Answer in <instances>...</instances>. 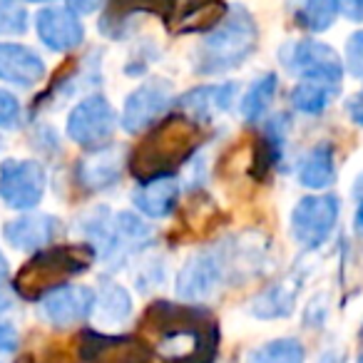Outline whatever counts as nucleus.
<instances>
[{
  "mask_svg": "<svg viewBox=\"0 0 363 363\" xmlns=\"http://www.w3.org/2000/svg\"><path fill=\"white\" fill-rule=\"evenodd\" d=\"M142 326L157 333V356L164 363H214L219 353V326L204 308L192 303L155 301Z\"/></svg>",
  "mask_w": 363,
  "mask_h": 363,
  "instance_id": "1",
  "label": "nucleus"
},
{
  "mask_svg": "<svg viewBox=\"0 0 363 363\" xmlns=\"http://www.w3.org/2000/svg\"><path fill=\"white\" fill-rule=\"evenodd\" d=\"M199 150V122L192 117H167L135 147L130 169L140 184H147L160 177H172L177 167Z\"/></svg>",
  "mask_w": 363,
  "mask_h": 363,
  "instance_id": "2",
  "label": "nucleus"
},
{
  "mask_svg": "<svg viewBox=\"0 0 363 363\" xmlns=\"http://www.w3.org/2000/svg\"><path fill=\"white\" fill-rule=\"evenodd\" d=\"M259 45V28L244 6L229 8L224 21L209 30L194 55L197 75H219L239 67L254 55Z\"/></svg>",
  "mask_w": 363,
  "mask_h": 363,
  "instance_id": "3",
  "label": "nucleus"
},
{
  "mask_svg": "<svg viewBox=\"0 0 363 363\" xmlns=\"http://www.w3.org/2000/svg\"><path fill=\"white\" fill-rule=\"evenodd\" d=\"M95 249L90 244H60V247H45L23 264L16 274L13 289L26 301H40L52 289L65 286L67 279L80 277L95 262Z\"/></svg>",
  "mask_w": 363,
  "mask_h": 363,
  "instance_id": "4",
  "label": "nucleus"
},
{
  "mask_svg": "<svg viewBox=\"0 0 363 363\" xmlns=\"http://www.w3.org/2000/svg\"><path fill=\"white\" fill-rule=\"evenodd\" d=\"M232 272V247L217 244L197 252L177 272L174 291L182 301L202 303L212 298Z\"/></svg>",
  "mask_w": 363,
  "mask_h": 363,
  "instance_id": "5",
  "label": "nucleus"
},
{
  "mask_svg": "<svg viewBox=\"0 0 363 363\" xmlns=\"http://www.w3.org/2000/svg\"><path fill=\"white\" fill-rule=\"evenodd\" d=\"M341 217V199L336 194L313 192L301 197L291 209V237L303 252L321 249L336 232Z\"/></svg>",
  "mask_w": 363,
  "mask_h": 363,
  "instance_id": "6",
  "label": "nucleus"
},
{
  "mask_svg": "<svg viewBox=\"0 0 363 363\" xmlns=\"http://www.w3.org/2000/svg\"><path fill=\"white\" fill-rule=\"evenodd\" d=\"M279 60L289 72L298 75V80H328V82H343L346 65L343 57L321 40H294L279 50Z\"/></svg>",
  "mask_w": 363,
  "mask_h": 363,
  "instance_id": "7",
  "label": "nucleus"
},
{
  "mask_svg": "<svg viewBox=\"0 0 363 363\" xmlns=\"http://www.w3.org/2000/svg\"><path fill=\"white\" fill-rule=\"evenodd\" d=\"M48 187L45 167L35 160H6L0 164V202L18 212L40 204Z\"/></svg>",
  "mask_w": 363,
  "mask_h": 363,
  "instance_id": "8",
  "label": "nucleus"
},
{
  "mask_svg": "<svg viewBox=\"0 0 363 363\" xmlns=\"http://www.w3.org/2000/svg\"><path fill=\"white\" fill-rule=\"evenodd\" d=\"M117 127V115L107 97L90 95L67 115V137L80 147H102Z\"/></svg>",
  "mask_w": 363,
  "mask_h": 363,
  "instance_id": "9",
  "label": "nucleus"
},
{
  "mask_svg": "<svg viewBox=\"0 0 363 363\" xmlns=\"http://www.w3.org/2000/svg\"><path fill=\"white\" fill-rule=\"evenodd\" d=\"M172 102H174V97H172V85L167 80L142 82L137 90L127 95L125 110H122V127L132 135L147 130L164 117Z\"/></svg>",
  "mask_w": 363,
  "mask_h": 363,
  "instance_id": "10",
  "label": "nucleus"
},
{
  "mask_svg": "<svg viewBox=\"0 0 363 363\" xmlns=\"http://www.w3.org/2000/svg\"><path fill=\"white\" fill-rule=\"evenodd\" d=\"M40 316L55 328H70L92 316L95 291L82 284H65L40 298Z\"/></svg>",
  "mask_w": 363,
  "mask_h": 363,
  "instance_id": "11",
  "label": "nucleus"
},
{
  "mask_svg": "<svg viewBox=\"0 0 363 363\" xmlns=\"http://www.w3.org/2000/svg\"><path fill=\"white\" fill-rule=\"evenodd\" d=\"M80 358L90 363H152V356L140 338L105 336L85 331L80 336Z\"/></svg>",
  "mask_w": 363,
  "mask_h": 363,
  "instance_id": "12",
  "label": "nucleus"
},
{
  "mask_svg": "<svg viewBox=\"0 0 363 363\" xmlns=\"http://www.w3.org/2000/svg\"><path fill=\"white\" fill-rule=\"evenodd\" d=\"M35 33L52 52H70L85 43V28L70 8H45L35 16Z\"/></svg>",
  "mask_w": 363,
  "mask_h": 363,
  "instance_id": "13",
  "label": "nucleus"
},
{
  "mask_svg": "<svg viewBox=\"0 0 363 363\" xmlns=\"http://www.w3.org/2000/svg\"><path fill=\"white\" fill-rule=\"evenodd\" d=\"M239 85L237 82H222V85H202L194 87V90L184 92L177 102L182 112L187 117H192L199 125H209L219 115L229 110L237 100Z\"/></svg>",
  "mask_w": 363,
  "mask_h": 363,
  "instance_id": "14",
  "label": "nucleus"
},
{
  "mask_svg": "<svg viewBox=\"0 0 363 363\" xmlns=\"http://www.w3.org/2000/svg\"><path fill=\"white\" fill-rule=\"evenodd\" d=\"M125 162V147H97L92 155L82 157L75 164V179L90 192H102L120 179Z\"/></svg>",
  "mask_w": 363,
  "mask_h": 363,
  "instance_id": "15",
  "label": "nucleus"
},
{
  "mask_svg": "<svg viewBox=\"0 0 363 363\" xmlns=\"http://www.w3.org/2000/svg\"><path fill=\"white\" fill-rule=\"evenodd\" d=\"M60 232V222L50 214H23L3 227V237L18 252H40Z\"/></svg>",
  "mask_w": 363,
  "mask_h": 363,
  "instance_id": "16",
  "label": "nucleus"
},
{
  "mask_svg": "<svg viewBox=\"0 0 363 363\" xmlns=\"http://www.w3.org/2000/svg\"><path fill=\"white\" fill-rule=\"evenodd\" d=\"M45 77V62L33 48L21 43H0V80L33 87Z\"/></svg>",
  "mask_w": 363,
  "mask_h": 363,
  "instance_id": "17",
  "label": "nucleus"
},
{
  "mask_svg": "<svg viewBox=\"0 0 363 363\" xmlns=\"http://www.w3.org/2000/svg\"><path fill=\"white\" fill-rule=\"evenodd\" d=\"M298 184L311 192H323L336 182L338 177V167H336V150H333L331 142H318L313 145L306 155L298 162Z\"/></svg>",
  "mask_w": 363,
  "mask_h": 363,
  "instance_id": "18",
  "label": "nucleus"
},
{
  "mask_svg": "<svg viewBox=\"0 0 363 363\" xmlns=\"http://www.w3.org/2000/svg\"><path fill=\"white\" fill-rule=\"evenodd\" d=\"M177 199H179V184L174 177H160V179L140 184L132 194V204L152 219L169 217L177 209Z\"/></svg>",
  "mask_w": 363,
  "mask_h": 363,
  "instance_id": "19",
  "label": "nucleus"
},
{
  "mask_svg": "<svg viewBox=\"0 0 363 363\" xmlns=\"http://www.w3.org/2000/svg\"><path fill=\"white\" fill-rule=\"evenodd\" d=\"M132 316V296L127 294L125 286L117 281L102 279L100 289L95 294V308H92V318L100 323L102 328H117L127 323Z\"/></svg>",
  "mask_w": 363,
  "mask_h": 363,
  "instance_id": "20",
  "label": "nucleus"
},
{
  "mask_svg": "<svg viewBox=\"0 0 363 363\" xmlns=\"http://www.w3.org/2000/svg\"><path fill=\"white\" fill-rule=\"evenodd\" d=\"M298 289H301L298 279H284V281L272 284V286H267L252 303H249V313L262 318V321L291 316L294 306H296Z\"/></svg>",
  "mask_w": 363,
  "mask_h": 363,
  "instance_id": "21",
  "label": "nucleus"
},
{
  "mask_svg": "<svg viewBox=\"0 0 363 363\" xmlns=\"http://www.w3.org/2000/svg\"><path fill=\"white\" fill-rule=\"evenodd\" d=\"M341 95V85L328 80H298L294 85L291 95V107L301 115H321L328 107L336 102V97Z\"/></svg>",
  "mask_w": 363,
  "mask_h": 363,
  "instance_id": "22",
  "label": "nucleus"
},
{
  "mask_svg": "<svg viewBox=\"0 0 363 363\" xmlns=\"http://www.w3.org/2000/svg\"><path fill=\"white\" fill-rule=\"evenodd\" d=\"M277 90H279V77L277 72H264L262 77L249 85V90L244 92L242 97V105H239V112L247 122H259L267 110L272 107L274 97H277Z\"/></svg>",
  "mask_w": 363,
  "mask_h": 363,
  "instance_id": "23",
  "label": "nucleus"
},
{
  "mask_svg": "<svg viewBox=\"0 0 363 363\" xmlns=\"http://www.w3.org/2000/svg\"><path fill=\"white\" fill-rule=\"evenodd\" d=\"M244 363H306V348L296 338H274L244 353Z\"/></svg>",
  "mask_w": 363,
  "mask_h": 363,
  "instance_id": "24",
  "label": "nucleus"
},
{
  "mask_svg": "<svg viewBox=\"0 0 363 363\" xmlns=\"http://www.w3.org/2000/svg\"><path fill=\"white\" fill-rule=\"evenodd\" d=\"M338 16H341L338 0H301V6L296 11V23L303 30L318 35V33L331 30Z\"/></svg>",
  "mask_w": 363,
  "mask_h": 363,
  "instance_id": "25",
  "label": "nucleus"
},
{
  "mask_svg": "<svg viewBox=\"0 0 363 363\" xmlns=\"http://www.w3.org/2000/svg\"><path fill=\"white\" fill-rule=\"evenodd\" d=\"M28 30V11L21 0H0V35H23Z\"/></svg>",
  "mask_w": 363,
  "mask_h": 363,
  "instance_id": "26",
  "label": "nucleus"
},
{
  "mask_svg": "<svg viewBox=\"0 0 363 363\" xmlns=\"http://www.w3.org/2000/svg\"><path fill=\"white\" fill-rule=\"evenodd\" d=\"M343 65L346 72L353 75L356 80H363V28L353 30L346 38V45H343Z\"/></svg>",
  "mask_w": 363,
  "mask_h": 363,
  "instance_id": "27",
  "label": "nucleus"
},
{
  "mask_svg": "<svg viewBox=\"0 0 363 363\" xmlns=\"http://www.w3.org/2000/svg\"><path fill=\"white\" fill-rule=\"evenodd\" d=\"M11 308H13L11 298H0V351L3 353H13L18 348V328L8 318Z\"/></svg>",
  "mask_w": 363,
  "mask_h": 363,
  "instance_id": "28",
  "label": "nucleus"
},
{
  "mask_svg": "<svg viewBox=\"0 0 363 363\" xmlns=\"http://www.w3.org/2000/svg\"><path fill=\"white\" fill-rule=\"evenodd\" d=\"M21 122V102L16 95L0 90V130H13Z\"/></svg>",
  "mask_w": 363,
  "mask_h": 363,
  "instance_id": "29",
  "label": "nucleus"
},
{
  "mask_svg": "<svg viewBox=\"0 0 363 363\" xmlns=\"http://www.w3.org/2000/svg\"><path fill=\"white\" fill-rule=\"evenodd\" d=\"M117 8L127 13H167L174 8V0H115Z\"/></svg>",
  "mask_w": 363,
  "mask_h": 363,
  "instance_id": "30",
  "label": "nucleus"
},
{
  "mask_svg": "<svg viewBox=\"0 0 363 363\" xmlns=\"http://www.w3.org/2000/svg\"><path fill=\"white\" fill-rule=\"evenodd\" d=\"M353 199H356V214H353V229L363 237V172L353 182Z\"/></svg>",
  "mask_w": 363,
  "mask_h": 363,
  "instance_id": "31",
  "label": "nucleus"
},
{
  "mask_svg": "<svg viewBox=\"0 0 363 363\" xmlns=\"http://www.w3.org/2000/svg\"><path fill=\"white\" fill-rule=\"evenodd\" d=\"M346 115L356 127H363V87L346 100Z\"/></svg>",
  "mask_w": 363,
  "mask_h": 363,
  "instance_id": "32",
  "label": "nucleus"
},
{
  "mask_svg": "<svg viewBox=\"0 0 363 363\" xmlns=\"http://www.w3.org/2000/svg\"><path fill=\"white\" fill-rule=\"evenodd\" d=\"M338 8L346 21L356 23V26L363 23V0H338Z\"/></svg>",
  "mask_w": 363,
  "mask_h": 363,
  "instance_id": "33",
  "label": "nucleus"
},
{
  "mask_svg": "<svg viewBox=\"0 0 363 363\" xmlns=\"http://www.w3.org/2000/svg\"><path fill=\"white\" fill-rule=\"evenodd\" d=\"M70 3V11L75 16H87V13H95L97 8L105 6V0H67Z\"/></svg>",
  "mask_w": 363,
  "mask_h": 363,
  "instance_id": "34",
  "label": "nucleus"
},
{
  "mask_svg": "<svg viewBox=\"0 0 363 363\" xmlns=\"http://www.w3.org/2000/svg\"><path fill=\"white\" fill-rule=\"evenodd\" d=\"M6 279H8V262H6V257H3V252H0V286H3Z\"/></svg>",
  "mask_w": 363,
  "mask_h": 363,
  "instance_id": "35",
  "label": "nucleus"
},
{
  "mask_svg": "<svg viewBox=\"0 0 363 363\" xmlns=\"http://www.w3.org/2000/svg\"><path fill=\"white\" fill-rule=\"evenodd\" d=\"M28 3H50V0H28Z\"/></svg>",
  "mask_w": 363,
  "mask_h": 363,
  "instance_id": "36",
  "label": "nucleus"
},
{
  "mask_svg": "<svg viewBox=\"0 0 363 363\" xmlns=\"http://www.w3.org/2000/svg\"><path fill=\"white\" fill-rule=\"evenodd\" d=\"M3 356H6V353H3V351H0V358H3ZM0 363H3V361H0Z\"/></svg>",
  "mask_w": 363,
  "mask_h": 363,
  "instance_id": "37",
  "label": "nucleus"
},
{
  "mask_svg": "<svg viewBox=\"0 0 363 363\" xmlns=\"http://www.w3.org/2000/svg\"><path fill=\"white\" fill-rule=\"evenodd\" d=\"M356 363H363V356H361V358H358V361H356Z\"/></svg>",
  "mask_w": 363,
  "mask_h": 363,
  "instance_id": "38",
  "label": "nucleus"
}]
</instances>
